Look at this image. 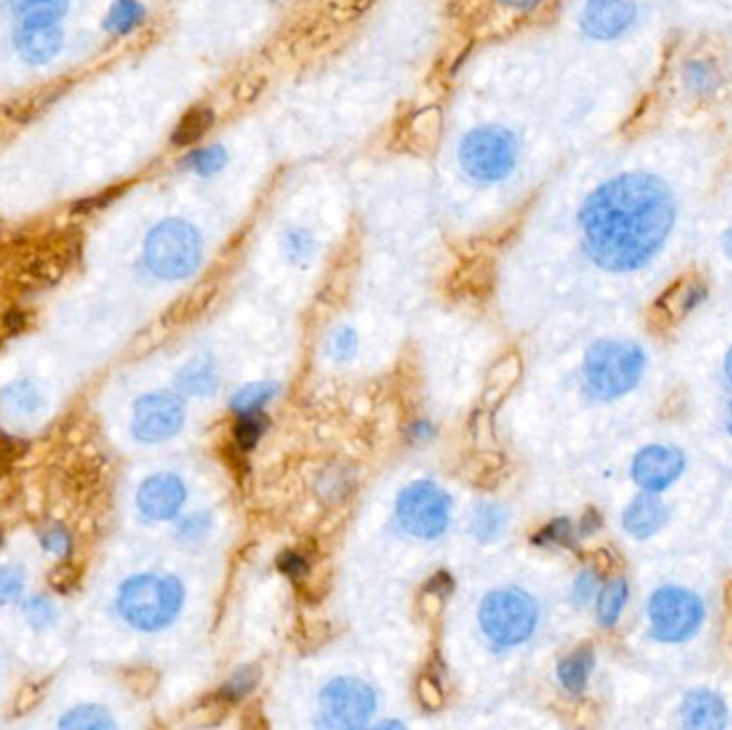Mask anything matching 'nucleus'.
I'll use <instances>...</instances> for the list:
<instances>
[{
	"label": "nucleus",
	"mask_w": 732,
	"mask_h": 730,
	"mask_svg": "<svg viewBox=\"0 0 732 730\" xmlns=\"http://www.w3.org/2000/svg\"><path fill=\"white\" fill-rule=\"evenodd\" d=\"M211 123H213L211 111H206V109L191 111L189 116L178 125V129L174 134V142L180 144V146L195 144L199 137L206 134V129L211 127Z\"/></svg>",
	"instance_id": "obj_28"
},
{
	"label": "nucleus",
	"mask_w": 732,
	"mask_h": 730,
	"mask_svg": "<svg viewBox=\"0 0 732 730\" xmlns=\"http://www.w3.org/2000/svg\"><path fill=\"white\" fill-rule=\"evenodd\" d=\"M729 429H731V434H732V407H731V422H729Z\"/></svg>",
	"instance_id": "obj_44"
},
{
	"label": "nucleus",
	"mask_w": 732,
	"mask_h": 730,
	"mask_svg": "<svg viewBox=\"0 0 732 730\" xmlns=\"http://www.w3.org/2000/svg\"><path fill=\"white\" fill-rule=\"evenodd\" d=\"M25 617H27L28 625L35 630H48L56 623V606L52 604L50 597L46 595H35L30 597L25 606Z\"/></svg>",
	"instance_id": "obj_29"
},
{
	"label": "nucleus",
	"mask_w": 732,
	"mask_h": 730,
	"mask_svg": "<svg viewBox=\"0 0 732 730\" xmlns=\"http://www.w3.org/2000/svg\"><path fill=\"white\" fill-rule=\"evenodd\" d=\"M215 371L204 358L193 360L176 378V386L187 395H208L215 390Z\"/></svg>",
	"instance_id": "obj_26"
},
{
	"label": "nucleus",
	"mask_w": 732,
	"mask_h": 730,
	"mask_svg": "<svg viewBox=\"0 0 732 730\" xmlns=\"http://www.w3.org/2000/svg\"><path fill=\"white\" fill-rule=\"evenodd\" d=\"M43 546L48 553H52L56 557H65L71 548V542H69V534L62 529V527H50L46 534H43Z\"/></svg>",
	"instance_id": "obj_36"
},
{
	"label": "nucleus",
	"mask_w": 732,
	"mask_h": 730,
	"mask_svg": "<svg viewBox=\"0 0 732 730\" xmlns=\"http://www.w3.org/2000/svg\"><path fill=\"white\" fill-rule=\"evenodd\" d=\"M523 159V139L510 125L480 123L469 127L455 146V163L462 178L478 187L492 189L506 185Z\"/></svg>",
	"instance_id": "obj_2"
},
{
	"label": "nucleus",
	"mask_w": 732,
	"mask_h": 730,
	"mask_svg": "<svg viewBox=\"0 0 732 730\" xmlns=\"http://www.w3.org/2000/svg\"><path fill=\"white\" fill-rule=\"evenodd\" d=\"M397 514L407 534L433 541L448 527L450 497L433 483H416L399 495Z\"/></svg>",
	"instance_id": "obj_8"
},
{
	"label": "nucleus",
	"mask_w": 732,
	"mask_h": 730,
	"mask_svg": "<svg viewBox=\"0 0 732 730\" xmlns=\"http://www.w3.org/2000/svg\"><path fill=\"white\" fill-rule=\"evenodd\" d=\"M232 163V153L223 142L195 144L180 159V169L197 181L218 178Z\"/></svg>",
	"instance_id": "obj_18"
},
{
	"label": "nucleus",
	"mask_w": 732,
	"mask_h": 730,
	"mask_svg": "<svg viewBox=\"0 0 732 730\" xmlns=\"http://www.w3.org/2000/svg\"><path fill=\"white\" fill-rule=\"evenodd\" d=\"M281 251L292 264H306L318 251V236L306 225H292L281 236Z\"/></svg>",
	"instance_id": "obj_22"
},
{
	"label": "nucleus",
	"mask_w": 732,
	"mask_h": 730,
	"mask_svg": "<svg viewBox=\"0 0 732 730\" xmlns=\"http://www.w3.org/2000/svg\"><path fill=\"white\" fill-rule=\"evenodd\" d=\"M538 622L536 602L523 592H492L480 606V623L488 639L501 648L527 641Z\"/></svg>",
	"instance_id": "obj_6"
},
{
	"label": "nucleus",
	"mask_w": 732,
	"mask_h": 730,
	"mask_svg": "<svg viewBox=\"0 0 732 730\" xmlns=\"http://www.w3.org/2000/svg\"><path fill=\"white\" fill-rule=\"evenodd\" d=\"M645 371V353L627 341H599L585 358V381L599 401L629 392Z\"/></svg>",
	"instance_id": "obj_5"
},
{
	"label": "nucleus",
	"mask_w": 732,
	"mask_h": 730,
	"mask_svg": "<svg viewBox=\"0 0 732 730\" xmlns=\"http://www.w3.org/2000/svg\"><path fill=\"white\" fill-rule=\"evenodd\" d=\"M148 18V7L141 0H114L109 7L104 28L114 37H129L137 28L144 27Z\"/></svg>",
	"instance_id": "obj_20"
},
{
	"label": "nucleus",
	"mask_w": 732,
	"mask_h": 730,
	"mask_svg": "<svg viewBox=\"0 0 732 730\" xmlns=\"http://www.w3.org/2000/svg\"><path fill=\"white\" fill-rule=\"evenodd\" d=\"M538 544H564V546H572L574 544V534H572V525L568 520H555L550 525H546L540 536H536Z\"/></svg>",
	"instance_id": "obj_35"
},
{
	"label": "nucleus",
	"mask_w": 732,
	"mask_h": 730,
	"mask_svg": "<svg viewBox=\"0 0 732 730\" xmlns=\"http://www.w3.org/2000/svg\"><path fill=\"white\" fill-rule=\"evenodd\" d=\"M681 718L690 730H722L729 724V709L715 692L694 690L681 704Z\"/></svg>",
	"instance_id": "obj_16"
},
{
	"label": "nucleus",
	"mask_w": 732,
	"mask_h": 730,
	"mask_svg": "<svg viewBox=\"0 0 732 730\" xmlns=\"http://www.w3.org/2000/svg\"><path fill=\"white\" fill-rule=\"evenodd\" d=\"M65 32L55 20H25L13 35V46L20 58L32 65H46L62 50Z\"/></svg>",
	"instance_id": "obj_13"
},
{
	"label": "nucleus",
	"mask_w": 732,
	"mask_h": 730,
	"mask_svg": "<svg viewBox=\"0 0 732 730\" xmlns=\"http://www.w3.org/2000/svg\"><path fill=\"white\" fill-rule=\"evenodd\" d=\"M594 590H596V578L589 572H585L578 578V583H576V600L578 602H587L592 597V594H594Z\"/></svg>",
	"instance_id": "obj_41"
},
{
	"label": "nucleus",
	"mask_w": 732,
	"mask_h": 730,
	"mask_svg": "<svg viewBox=\"0 0 732 730\" xmlns=\"http://www.w3.org/2000/svg\"><path fill=\"white\" fill-rule=\"evenodd\" d=\"M703 617V602L692 592L664 587L651 597V636L662 643H683L692 639L699 632Z\"/></svg>",
	"instance_id": "obj_7"
},
{
	"label": "nucleus",
	"mask_w": 732,
	"mask_h": 730,
	"mask_svg": "<svg viewBox=\"0 0 732 730\" xmlns=\"http://www.w3.org/2000/svg\"><path fill=\"white\" fill-rule=\"evenodd\" d=\"M355 334L350 328H341L334 337H332V350L339 356V358H350L353 352H355Z\"/></svg>",
	"instance_id": "obj_38"
},
{
	"label": "nucleus",
	"mask_w": 732,
	"mask_h": 730,
	"mask_svg": "<svg viewBox=\"0 0 732 730\" xmlns=\"http://www.w3.org/2000/svg\"><path fill=\"white\" fill-rule=\"evenodd\" d=\"M46 409L43 392L28 379L13 381L0 390V411L11 422H30Z\"/></svg>",
	"instance_id": "obj_17"
},
{
	"label": "nucleus",
	"mask_w": 732,
	"mask_h": 730,
	"mask_svg": "<svg viewBox=\"0 0 732 730\" xmlns=\"http://www.w3.org/2000/svg\"><path fill=\"white\" fill-rule=\"evenodd\" d=\"M589 257L611 272L643 269L675 223L671 189L651 174H622L589 193L580 208Z\"/></svg>",
	"instance_id": "obj_1"
},
{
	"label": "nucleus",
	"mask_w": 732,
	"mask_h": 730,
	"mask_svg": "<svg viewBox=\"0 0 732 730\" xmlns=\"http://www.w3.org/2000/svg\"><path fill=\"white\" fill-rule=\"evenodd\" d=\"M518 371H520L518 358L516 356L506 358L499 367L492 369L490 379H488V390H497V399H499L515 383L516 378H518Z\"/></svg>",
	"instance_id": "obj_33"
},
{
	"label": "nucleus",
	"mask_w": 732,
	"mask_h": 730,
	"mask_svg": "<svg viewBox=\"0 0 732 730\" xmlns=\"http://www.w3.org/2000/svg\"><path fill=\"white\" fill-rule=\"evenodd\" d=\"M724 246H726V253H729V257L732 260V227L729 230V234H726V241H724Z\"/></svg>",
	"instance_id": "obj_42"
},
{
	"label": "nucleus",
	"mask_w": 732,
	"mask_h": 730,
	"mask_svg": "<svg viewBox=\"0 0 732 730\" xmlns=\"http://www.w3.org/2000/svg\"><path fill=\"white\" fill-rule=\"evenodd\" d=\"M185 406L172 392H153L134 407V437L144 444H162L183 429Z\"/></svg>",
	"instance_id": "obj_10"
},
{
	"label": "nucleus",
	"mask_w": 732,
	"mask_h": 730,
	"mask_svg": "<svg viewBox=\"0 0 732 730\" xmlns=\"http://www.w3.org/2000/svg\"><path fill=\"white\" fill-rule=\"evenodd\" d=\"M202 232L187 218H163L146 234L144 264L162 281L189 279L202 266Z\"/></svg>",
	"instance_id": "obj_4"
},
{
	"label": "nucleus",
	"mask_w": 732,
	"mask_h": 730,
	"mask_svg": "<svg viewBox=\"0 0 732 730\" xmlns=\"http://www.w3.org/2000/svg\"><path fill=\"white\" fill-rule=\"evenodd\" d=\"M187 488L174 474H157L141 483L137 490V508L150 520H169L180 513Z\"/></svg>",
	"instance_id": "obj_12"
},
{
	"label": "nucleus",
	"mask_w": 732,
	"mask_h": 730,
	"mask_svg": "<svg viewBox=\"0 0 732 730\" xmlns=\"http://www.w3.org/2000/svg\"><path fill=\"white\" fill-rule=\"evenodd\" d=\"M706 296L705 281L696 274L681 276L677 283H673L671 290H666L657 298L651 322L660 325L662 330H668L671 325L679 324L692 309H696Z\"/></svg>",
	"instance_id": "obj_15"
},
{
	"label": "nucleus",
	"mask_w": 732,
	"mask_h": 730,
	"mask_svg": "<svg viewBox=\"0 0 732 730\" xmlns=\"http://www.w3.org/2000/svg\"><path fill=\"white\" fill-rule=\"evenodd\" d=\"M490 4L506 11V13L529 16V13H534L543 7L544 0H490Z\"/></svg>",
	"instance_id": "obj_37"
},
{
	"label": "nucleus",
	"mask_w": 732,
	"mask_h": 730,
	"mask_svg": "<svg viewBox=\"0 0 732 730\" xmlns=\"http://www.w3.org/2000/svg\"><path fill=\"white\" fill-rule=\"evenodd\" d=\"M279 395V383H251L244 386L241 392H236V397L232 399V409L238 413H253L260 407L269 406L272 399Z\"/></svg>",
	"instance_id": "obj_27"
},
{
	"label": "nucleus",
	"mask_w": 732,
	"mask_h": 730,
	"mask_svg": "<svg viewBox=\"0 0 732 730\" xmlns=\"http://www.w3.org/2000/svg\"><path fill=\"white\" fill-rule=\"evenodd\" d=\"M322 720L328 729H362L375 713V692L360 679L341 677L322 690Z\"/></svg>",
	"instance_id": "obj_9"
},
{
	"label": "nucleus",
	"mask_w": 732,
	"mask_h": 730,
	"mask_svg": "<svg viewBox=\"0 0 732 730\" xmlns=\"http://www.w3.org/2000/svg\"><path fill=\"white\" fill-rule=\"evenodd\" d=\"M58 727L60 729L108 730L114 729V720H111L108 709H104L99 704H80V707L71 709L69 713H65L60 718Z\"/></svg>",
	"instance_id": "obj_24"
},
{
	"label": "nucleus",
	"mask_w": 732,
	"mask_h": 730,
	"mask_svg": "<svg viewBox=\"0 0 732 730\" xmlns=\"http://www.w3.org/2000/svg\"><path fill=\"white\" fill-rule=\"evenodd\" d=\"M420 699H422V703L427 704L429 709L439 707V703H441V692H439V688H437L435 681H431V679H422L420 681Z\"/></svg>",
	"instance_id": "obj_40"
},
{
	"label": "nucleus",
	"mask_w": 732,
	"mask_h": 730,
	"mask_svg": "<svg viewBox=\"0 0 732 730\" xmlns=\"http://www.w3.org/2000/svg\"><path fill=\"white\" fill-rule=\"evenodd\" d=\"M627 600V583L624 578L611 581L597 597V620L604 627H613L619 622V615L624 611Z\"/></svg>",
	"instance_id": "obj_25"
},
{
	"label": "nucleus",
	"mask_w": 732,
	"mask_h": 730,
	"mask_svg": "<svg viewBox=\"0 0 732 730\" xmlns=\"http://www.w3.org/2000/svg\"><path fill=\"white\" fill-rule=\"evenodd\" d=\"M726 373H729V378H731L732 381V350L731 353H729V358H726Z\"/></svg>",
	"instance_id": "obj_43"
},
{
	"label": "nucleus",
	"mask_w": 732,
	"mask_h": 730,
	"mask_svg": "<svg viewBox=\"0 0 732 730\" xmlns=\"http://www.w3.org/2000/svg\"><path fill=\"white\" fill-rule=\"evenodd\" d=\"M257 679H260L257 669H251V666L248 669H241L238 673H234V675L227 679V683L221 690V699H225V701H238V699H243V697H246L255 688Z\"/></svg>",
	"instance_id": "obj_32"
},
{
	"label": "nucleus",
	"mask_w": 732,
	"mask_h": 730,
	"mask_svg": "<svg viewBox=\"0 0 732 730\" xmlns=\"http://www.w3.org/2000/svg\"><path fill=\"white\" fill-rule=\"evenodd\" d=\"M634 22V4L629 0H587L580 13V30L596 41L622 37Z\"/></svg>",
	"instance_id": "obj_14"
},
{
	"label": "nucleus",
	"mask_w": 732,
	"mask_h": 730,
	"mask_svg": "<svg viewBox=\"0 0 732 730\" xmlns=\"http://www.w3.org/2000/svg\"><path fill=\"white\" fill-rule=\"evenodd\" d=\"M13 16L25 20H55L60 22L69 11V0H9Z\"/></svg>",
	"instance_id": "obj_23"
},
{
	"label": "nucleus",
	"mask_w": 732,
	"mask_h": 730,
	"mask_svg": "<svg viewBox=\"0 0 732 730\" xmlns=\"http://www.w3.org/2000/svg\"><path fill=\"white\" fill-rule=\"evenodd\" d=\"M504 523H506V514L497 506H480L474 516V532L480 541H492L504 529Z\"/></svg>",
	"instance_id": "obj_31"
},
{
	"label": "nucleus",
	"mask_w": 732,
	"mask_h": 730,
	"mask_svg": "<svg viewBox=\"0 0 732 730\" xmlns=\"http://www.w3.org/2000/svg\"><path fill=\"white\" fill-rule=\"evenodd\" d=\"M666 523V508L664 504L651 495H638L624 514L625 532L638 541H645L653 534H657Z\"/></svg>",
	"instance_id": "obj_19"
},
{
	"label": "nucleus",
	"mask_w": 732,
	"mask_h": 730,
	"mask_svg": "<svg viewBox=\"0 0 732 730\" xmlns=\"http://www.w3.org/2000/svg\"><path fill=\"white\" fill-rule=\"evenodd\" d=\"M264 422L266 420L262 416H257L255 411L253 413H243L241 422L236 425V441H238V446L244 448V450L253 448L257 444V439L264 434V427H266Z\"/></svg>",
	"instance_id": "obj_34"
},
{
	"label": "nucleus",
	"mask_w": 732,
	"mask_h": 730,
	"mask_svg": "<svg viewBox=\"0 0 732 730\" xmlns=\"http://www.w3.org/2000/svg\"><path fill=\"white\" fill-rule=\"evenodd\" d=\"M279 568L283 570L287 576L299 578V576H304L309 572V564H306V559L302 555H299V553H285L279 559Z\"/></svg>",
	"instance_id": "obj_39"
},
{
	"label": "nucleus",
	"mask_w": 732,
	"mask_h": 730,
	"mask_svg": "<svg viewBox=\"0 0 732 730\" xmlns=\"http://www.w3.org/2000/svg\"><path fill=\"white\" fill-rule=\"evenodd\" d=\"M685 460L675 448L666 446H650L641 450L632 465V476L636 485L650 493H657L671 487L683 474Z\"/></svg>",
	"instance_id": "obj_11"
},
{
	"label": "nucleus",
	"mask_w": 732,
	"mask_h": 730,
	"mask_svg": "<svg viewBox=\"0 0 732 730\" xmlns=\"http://www.w3.org/2000/svg\"><path fill=\"white\" fill-rule=\"evenodd\" d=\"M183 583L167 574H136L120 585L118 613L139 632H159L174 622L183 609Z\"/></svg>",
	"instance_id": "obj_3"
},
{
	"label": "nucleus",
	"mask_w": 732,
	"mask_h": 730,
	"mask_svg": "<svg viewBox=\"0 0 732 730\" xmlns=\"http://www.w3.org/2000/svg\"><path fill=\"white\" fill-rule=\"evenodd\" d=\"M27 587V576L18 566H0V606L16 604Z\"/></svg>",
	"instance_id": "obj_30"
},
{
	"label": "nucleus",
	"mask_w": 732,
	"mask_h": 730,
	"mask_svg": "<svg viewBox=\"0 0 732 730\" xmlns=\"http://www.w3.org/2000/svg\"><path fill=\"white\" fill-rule=\"evenodd\" d=\"M594 660H596L594 650L589 645H585V648L572 651L559 662L557 675L569 694H583V690L587 688V679L594 671Z\"/></svg>",
	"instance_id": "obj_21"
}]
</instances>
